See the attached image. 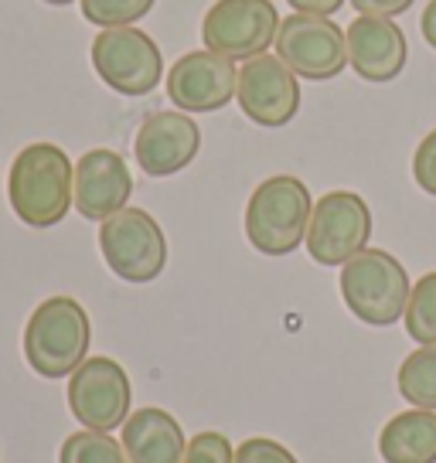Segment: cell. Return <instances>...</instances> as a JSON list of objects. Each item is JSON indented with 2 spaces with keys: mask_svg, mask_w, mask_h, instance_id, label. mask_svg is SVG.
Instances as JSON below:
<instances>
[{
  "mask_svg": "<svg viewBox=\"0 0 436 463\" xmlns=\"http://www.w3.org/2000/svg\"><path fill=\"white\" fill-rule=\"evenodd\" d=\"M7 198L31 229H52L75 204V164L55 144H28L11 164Z\"/></svg>",
  "mask_w": 436,
  "mask_h": 463,
  "instance_id": "cell-1",
  "label": "cell"
},
{
  "mask_svg": "<svg viewBox=\"0 0 436 463\" xmlns=\"http://www.w3.org/2000/svg\"><path fill=\"white\" fill-rule=\"evenodd\" d=\"M92 324L75 297H48L24 327V358L42 378H69L89 358Z\"/></svg>",
  "mask_w": 436,
  "mask_h": 463,
  "instance_id": "cell-2",
  "label": "cell"
},
{
  "mask_svg": "<svg viewBox=\"0 0 436 463\" xmlns=\"http://www.w3.org/2000/svg\"><path fill=\"white\" fill-rule=\"evenodd\" d=\"M310 191L300 177L277 174L266 177L260 188L249 194L246 204V239L262 256H290L304 246L310 225Z\"/></svg>",
  "mask_w": 436,
  "mask_h": 463,
  "instance_id": "cell-3",
  "label": "cell"
},
{
  "mask_svg": "<svg viewBox=\"0 0 436 463\" xmlns=\"http://www.w3.org/2000/svg\"><path fill=\"white\" fill-rule=\"evenodd\" d=\"M406 266L385 249H362L341 266V300L368 327H393L409 304Z\"/></svg>",
  "mask_w": 436,
  "mask_h": 463,
  "instance_id": "cell-4",
  "label": "cell"
},
{
  "mask_svg": "<svg viewBox=\"0 0 436 463\" xmlns=\"http://www.w3.org/2000/svg\"><path fill=\"white\" fill-rule=\"evenodd\" d=\"M106 266L123 283H154L167 266V239L157 218L144 208H123L100 225Z\"/></svg>",
  "mask_w": 436,
  "mask_h": 463,
  "instance_id": "cell-5",
  "label": "cell"
},
{
  "mask_svg": "<svg viewBox=\"0 0 436 463\" xmlns=\"http://www.w3.org/2000/svg\"><path fill=\"white\" fill-rule=\"evenodd\" d=\"M372 239V212L355 191H327L314 202L304 246L318 266H345Z\"/></svg>",
  "mask_w": 436,
  "mask_h": 463,
  "instance_id": "cell-6",
  "label": "cell"
},
{
  "mask_svg": "<svg viewBox=\"0 0 436 463\" xmlns=\"http://www.w3.org/2000/svg\"><path fill=\"white\" fill-rule=\"evenodd\" d=\"M92 69L119 96H147L160 86L164 55L140 28H106L92 38Z\"/></svg>",
  "mask_w": 436,
  "mask_h": 463,
  "instance_id": "cell-7",
  "label": "cell"
},
{
  "mask_svg": "<svg viewBox=\"0 0 436 463\" xmlns=\"http://www.w3.org/2000/svg\"><path fill=\"white\" fill-rule=\"evenodd\" d=\"M280 11L270 0H215L202 21V38L208 52L249 61L266 55L270 44H277Z\"/></svg>",
  "mask_w": 436,
  "mask_h": 463,
  "instance_id": "cell-8",
  "label": "cell"
},
{
  "mask_svg": "<svg viewBox=\"0 0 436 463\" xmlns=\"http://www.w3.org/2000/svg\"><path fill=\"white\" fill-rule=\"evenodd\" d=\"M277 58L297 79L331 82L348 69V38L331 17L290 14L280 21Z\"/></svg>",
  "mask_w": 436,
  "mask_h": 463,
  "instance_id": "cell-9",
  "label": "cell"
},
{
  "mask_svg": "<svg viewBox=\"0 0 436 463\" xmlns=\"http://www.w3.org/2000/svg\"><path fill=\"white\" fill-rule=\"evenodd\" d=\"M130 375L113 358H86L69 375V412L82 430H119L130 420Z\"/></svg>",
  "mask_w": 436,
  "mask_h": 463,
  "instance_id": "cell-10",
  "label": "cell"
},
{
  "mask_svg": "<svg viewBox=\"0 0 436 463\" xmlns=\"http://www.w3.org/2000/svg\"><path fill=\"white\" fill-rule=\"evenodd\" d=\"M235 99H239L242 113L252 123H260L266 130H280V127H287L293 116L300 113V82L283 65V58H249L246 65L239 69Z\"/></svg>",
  "mask_w": 436,
  "mask_h": 463,
  "instance_id": "cell-11",
  "label": "cell"
},
{
  "mask_svg": "<svg viewBox=\"0 0 436 463\" xmlns=\"http://www.w3.org/2000/svg\"><path fill=\"white\" fill-rule=\"evenodd\" d=\"M239 89V69L218 52H188L167 72V96L181 113H218L232 102Z\"/></svg>",
  "mask_w": 436,
  "mask_h": 463,
  "instance_id": "cell-12",
  "label": "cell"
},
{
  "mask_svg": "<svg viewBox=\"0 0 436 463\" xmlns=\"http://www.w3.org/2000/svg\"><path fill=\"white\" fill-rule=\"evenodd\" d=\"M198 150H202V130L181 109L150 113L133 140V157L144 167L147 177H171L185 171L198 157Z\"/></svg>",
  "mask_w": 436,
  "mask_h": 463,
  "instance_id": "cell-13",
  "label": "cell"
},
{
  "mask_svg": "<svg viewBox=\"0 0 436 463\" xmlns=\"http://www.w3.org/2000/svg\"><path fill=\"white\" fill-rule=\"evenodd\" d=\"M345 38H348V65L358 72V79L372 86H385L406 69L409 42L393 17L358 14L348 24Z\"/></svg>",
  "mask_w": 436,
  "mask_h": 463,
  "instance_id": "cell-14",
  "label": "cell"
},
{
  "mask_svg": "<svg viewBox=\"0 0 436 463\" xmlns=\"http://www.w3.org/2000/svg\"><path fill=\"white\" fill-rule=\"evenodd\" d=\"M133 194V177L127 160L117 150H86L75 164V212L89 222H106L127 208Z\"/></svg>",
  "mask_w": 436,
  "mask_h": 463,
  "instance_id": "cell-15",
  "label": "cell"
},
{
  "mask_svg": "<svg viewBox=\"0 0 436 463\" xmlns=\"http://www.w3.org/2000/svg\"><path fill=\"white\" fill-rule=\"evenodd\" d=\"M123 449L130 463H181L185 460V430L167 409H137L123 422Z\"/></svg>",
  "mask_w": 436,
  "mask_h": 463,
  "instance_id": "cell-16",
  "label": "cell"
},
{
  "mask_svg": "<svg viewBox=\"0 0 436 463\" xmlns=\"http://www.w3.org/2000/svg\"><path fill=\"white\" fill-rule=\"evenodd\" d=\"M378 453L385 463H436V412L409 409L382 426Z\"/></svg>",
  "mask_w": 436,
  "mask_h": 463,
  "instance_id": "cell-17",
  "label": "cell"
},
{
  "mask_svg": "<svg viewBox=\"0 0 436 463\" xmlns=\"http://www.w3.org/2000/svg\"><path fill=\"white\" fill-rule=\"evenodd\" d=\"M399 395L412 402V409L436 412V345H420L406 362L399 364L395 375Z\"/></svg>",
  "mask_w": 436,
  "mask_h": 463,
  "instance_id": "cell-18",
  "label": "cell"
},
{
  "mask_svg": "<svg viewBox=\"0 0 436 463\" xmlns=\"http://www.w3.org/2000/svg\"><path fill=\"white\" fill-rule=\"evenodd\" d=\"M59 463H130L119 439L100 430H79L59 449Z\"/></svg>",
  "mask_w": 436,
  "mask_h": 463,
  "instance_id": "cell-19",
  "label": "cell"
},
{
  "mask_svg": "<svg viewBox=\"0 0 436 463\" xmlns=\"http://www.w3.org/2000/svg\"><path fill=\"white\" fill-rule=\"evenodd\" d=\"M403 320L416 345H436V273H426L420 276V283H412Z\"/></svg>",
  "mask_w": 436,
  "mask_h": 463,
  "instance_id": "cell-20",
  "label": "cell"
},
{
  "mask_svg": "<svg viewBox=\"0 0 436 463\" xmlns=\"http://www.w3.org/2000/svg\"><path fill=\"white\" fill-rule=\"evenodd\" d=\"M157 0H79L82 17L100 31L106 28H133L154 11Z\"/></svg>",
  "mask_w": 436,
  "mask_h": 463,
  "instance_id": "cell-21",
  "label": "cell"
},
{
  "mask_svg": "<svg viewBox=\"0 0 436 463\" xmlns=\"http://www.w3.org/2000/svg\"><path fill=\"white\" fill-rule=\"evenodd\" d=\"M181 463H235L232 443L225 433H215V430H204L188 443L185 449V460Z\"/></svg>",
  "mask_w": 436,
  "mask_h": 463,
  "instance_id": "cell-22",
  "label": "cell"
},
{
  "mask_svg": "<svg viewBox=\"0 0 436 463\" xmlns=\"http://www.w3.org/2000/svg\"><path fill=\"white\" fill-rule=\"evenodd\" d=\"M235 463H300V460L283 443H277V439L256 436V439H246L242 447L235 449Z\"/></svg>",
  "mask_w": 436,
  "mask_h": 463,
  "instance_id": "cell-23",
  "label": "cell"
},
{
  "mask_svg": "<svg viewBox=\"0 0 436 463\" xmlns=\"http://www.w3.org/2000/svg\"><path fill=\"white\" fill-rule=\"evenodd\" d=\"M412 177L426 194L436 198V130L422 137V144L412 154Z\"/></svg>",
  "mask_w": 436,
  "mask_h": 463,
  "instance_id": "cell-24",
  "label": "cell"
},
{
  "mask_svg": "<svg viewBox=\"0 0 436 463\" xmlns=\"http://www.w3.org/2000/svg\"><path fill=\"white\" fill-rule=\"evenodd\" d=\"M358 14H372V17H399L406 14L416 0H348Z\"/></svg>",
  "mask_w": 436,
  "mask_h": 463,
  "instance_id": "cell-25",
  "label": "cell"
},
{
  "mask_svg": "<svg viewBox=\"0 0 436 463\" xmlns=\"http://www.w3.org/2000/svg\"><path fill=\"white\" fill-rule=\"evenodd\" d=\"M297 14H314V17H331L337 14L348 0H287Z\"/></svg>",
  "mask_w": 436,
  "mask_h": 463,
  "instance_id": "cell-26",
  "label": "cell"
},
{
  "mask_svg": "<svg viewBox=\"0 0 436 463\" xmlns=\"http://www.w3.org/2000/svg\"><path fill=\"white\" fill-rule=\"evenodd\" d=\"M420 31H422V42L430 44V48H436V0H430V4L422 7Z\"/></svg>",
  "mask_w": 436,
  "mask_h": 463,
  "instance_id": "cell-27",
  "label": "cell"
},
{
  "mask_svg": "<svg viewBox=\"0 0 436 463\" xmlns=\"http://www.w3.org/2000/svg\"><path fill=\"white\" fill-rule=\"evenodd\" d=\"M42 4H52V7H69V4H75V0H42Z\"/></svg>",
  "mask_w": 436,
  "mask_h": 463,
  "instance_id": "cell-28",
  "label": "cell"
}]
</instances>
